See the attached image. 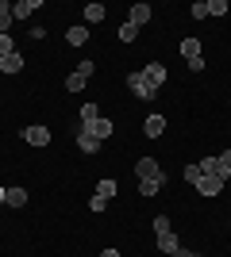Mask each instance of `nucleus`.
<instances>
[{
    "label": "nucleus",
    "mask_w": 231,
    "mask_h": 257,
    "mask_svg": "<svg viewBox=\"0 0 231 257\" xmlns=\"http://www.w3.org/2000/svg\"><path fill=\"white\" fill-rule=\"evenodd\" d=\"M223 184H227V177H223V173H200L193 188H197L200 196H208V200H212V196H220V192H223Z\"/></svg>",
    "instance_id": "f257e3e1"
},
{
    "label": "nucleus",
    "mask_w": 231,
    "mask_h": 257,
    "mask_svg": "<svg viewBox=\"0 0 231 257\" xmlns=\"http://www.w3.org/2000/svg\"><path fill=\"white\" fill-rule=\"evenodd\" d=\"M127 88H131V92H135L139 100H146V104H150V100L158 96V88H154L150 81H146V73H143V69H139V73H127Z\"/></svg>",
    "instance_id": "f03ea898"
},
{
    "label": "nucleus",
    "mask_w": 231,
    "mask_h": 257,
    "mask_svg": "<svg viewBox=\"0 0 231 257\" xmlns=\"http://www.w3.org/2000/svg\"><path fill=\"white\" fill-rule=\"evenodd\" d=\"M89 77H93V62L85 58V62H81V65L73 69V73L66 77V92H81V88L89 85Z\"/></svg>",
    "instance_id": "7ed1b4c3"
},
{
    "label": "nucleus",
    "mask_w": 231,
    "mask_h": 257,
    "mask_svg": "<svg viewBox=\"0 0 231 257\" xmlns=\"http://www.w3.org/2000/svg\"><path fill=\"white\" fill-rule=\"evenodd\" d=\"M81 131H85V135H93V139H97V142H104V139H108V135H112V131H116V123L100 115V119H93V123H81Z\"/></svg>",
    "instance_id": "20e7f679"
},
{
    "label": "nucleus",
    "mask_w": 231,
    "mask_h": 257,
    "mask_svg": "<svg viewBox=\"0 0 231 257\" xmlns=\"http://www.w3.org/2000/svg\"><path fill=\"white\" fill-rule=\"evenodd\" d=\"M23 142L27 146H50V131L43 123H31V127H23Z\"/></svg>",
    "instance_id": "39448f33"
},
{
    "label": "nucleus",
    "mask_w": 231,
    "mask_h": 257,
    "mask_svg": "<svg viewBox=\"0 0 231 257\" xmlns=\"http://www.w3.org/2000/svg\"><path fill=\"white\" fill-rule=\"evenodd\" d=\"M39 8H43V0H20V4H12V20H27Z\"/></svg>",
    "instance_id": "423d86ee"
},
{
    "label": "nucleus",
    "mask_w": 231,
    "mask_h": 257,
    "mask_svg": "<svg viewBox=\"0 0 231 257\" xmlns=\"http://www.w3.org/2000/svg\"><path fill=\"white\" fill-rule=\"evenodd\" d=\"M166 188V173H158V177H146V181H139V196H158Z\"/></svg>",
    "instance_id": "0eeeda50"
},
{
    "label": "nucleus",
    "mask_w": 231,
    "mask_h": 257,
    "mask_svg": "<svg viewBox=\"0 0 231 257\" xmlns=\"http://www.w3.org/2000/svg\"><path fill=\"white\" fill-rule=\"evenodd\" d=\"M143 73H146V81H150L154 88H162V85H166V77H170V73H166V65H162V62H150V65L143 69Z\"/></svg>",
    "instance_id": "6e6552de"
},
{
    "label": "nucleus",
    "mask_w": 231,
    "mask_h": 257,
    "mask_svg": "<svg viewBox=\"0 0 231 257\" xmlns=\"http://www.w3.org/2000/svg\"><path fill=\"white\" fill-rule=\"evenodd\" d=\"M162 131H166V115H146V123H143L146 139H162Z\"/></svg>",
    "instance_id": "1a4fd4ad"
},
{
    "label": "nucleus",
    "mask_w": 231,
    "mask_h": 257,
    "mask_svg": "<svg viewBox=\"0 0 231 257\" xmlns=\"http://www.w3.org/2000/svg\"><path fill=\"white\" fill-rule=\"evenodd\" d=\"M158 173H162V165H158L154 158H143L139 165H135V177H139V181H146V177H158Z\"/></svg>",
    "instance_id": "9d476101"
},
{
    "label": "nucleus",
    "mask_w": 231,
    "mask_h": 257,
    "mask_svg": "<svg viewBox=\"0 0 231 257\" xmlns=\"http://www.w3.org/2000/svg\"><path fill=\"white\" fill-rule=\"evenodd\" d=\"M66 43L69 46H85L89 43V27H85V23H73V27L66 31Z\"/></svg>",
    "instance_id": "9b49d317"
},
{
    "label": "nucleus",
    "mask_w": 231,
    "mask_h": 257,
    "mask_svg": "<svg viewBox=\"0 0 231 257\" xmlns=\"http://www.w3.org/2000/svg\"><path fill=\"white\" fill-rule=\"evenodd\" d=\"M127 23H135V27L150 23V4H131V16H127Z\"/></svg>",
    "instance_id": "f8f14e48"
},
{
    "label": "nucleus",
    "mask_w": 231,
    "mask_h": 257,
    "mask_svg": "<svg viewBox=\"0 0 231 257\" xmlns=\"http://www.w3.org/2000/svg\"><path fill=\"white\" fill-rule=\"evenodd\" d=\"M158 249H162V253H170V257H174L177 249H181V242H177V234H174V230H166V234H158Z\"/></svg>",
    "instance_id": "ddd939ff"
},
{
    "label": "nucleus",
    "mask_w": 231,
    "mask_h": 257,
    "mask_svg": "<svg viewBox=\"0 0 231 257\" xmlns=\"http://www.w3.org/2000/svg\"><path fill=\"white\" fill-rule=\"evenodd\" d=\"M23 69V54H8V58H0V73H20Z\"/></svg>",
    "instance_id": "4468645a"
},
{
    "label": "nucleus",
    "mask_w": 231,
    "mask_h": 257,
    "mask_svg": "<svg viewBox=\"0 0 231 257\" xmlns=\"http://www.w3.org/2000/svg\"><path fill=\"white\" fill-rule=\"evenodd\" d=\"M23 204H27L23 188H4V207H23Z\"/></svg>",
    "instance_id": "2eb2a0df"
},
{
    "label": "nucleus",
    "mask_w": 231,
    "mask_h": 257,
    "mask_svg": "<svg viewBox=\"0 0 231 257\" xmlns=\"http://www.w3.org/2000/svg\"><path fill=\"white\" fill-rule=\"evenodd\" d=\"M77 150H81V154H97L100 142L93 139V135H85V131H81V135H77Z\"/></svg>",
    "instance_id": "dca6fc26"
},
{
    "label": "nucleus",
    "mask_w": 231,
    "mask_h": 257,
    "mask_svg": "<svg viewBox=\"0 0 231 257\" xmlns=\"http://www.w3.org/2000/svg\"><path fill=\"white\" fill-rule=\"evenodd\" d=\"M104 4H85V23H104Z\"/></svg>",
    "instance_id": "f3484780"
},
{
    "label": "nucleus",
    "mask_w": 231,
    "mask_h": 257,
    "mask_svg": "<svg viewBox=\"0 0 231 257\" xmlns=\"http://www.w3.org/2000/svg\"><path fill=\"white\" fill-rule=\"evenodd\" d=\"M181 54H185L189 62H193V58H200V39H193V35H189V39H181Z\"/></svg>",
    "instance_id": "a211bd4d"
},
{
    "label": "nucleus",
    "mask_w": 231,
    "mask_h": 257,
    "mask_svg": "<svg viewBox=\"0 0 231 257\" xmlns=\"http://www.w3.org/2000/svg\"><path fill=\"white\" fill-rule=\"evenodd\" d=\"M116 192H120V184L112 181V177H104V181L97 184V196H104V200H112V196H116Z\"/></svg>",
    "instance_id": "6ab92c4d"
},
{
    "label": "nucleus",
    "mask_w": 231,
    "mask_h": 257,
    "mask_svg": "<svg viewBox=\"0 0 231 257\" xmlns=\"http://www.w3.org/2000/svg\"><path fill=\"white\" fill-rule=\"evenodd\" d=\"M8 27H12V4L0 0V35H8Z\"/></svg>",
    "instance_id": "aec40b11"
},
{
    "label": "nucleus",
    "mask_w": 231,
    "mask_h": 257,
    "mask_svg": "<svg viewBox=\"0 0 231 257\" xmlns=\"http://www.w3.org/2000/svg\"><path fill=\"white\" fill-rule=\"evenodd\" d=\"M135 39H139V27H135V23H123L120 27V43H135Z\"/></svg>",
    "instance_id": "412c9836"
},
{
    "label": "nucleus",
    "mask_w": 231,
    "mask_h": 257,
    "mask_svg": "<svg viewBox=\"0 0 231 257\" xmlns=\"http://www.w3.org/2000/svg\"><path fill=\"white\" fill-rule=\"evenodd\" d=\"M93 119H100V107L97 104H81V123H93Z\"/></svg>",
    "instance_id": "4be33fe9"
},
{
    "label": "nucleus",
    "mask_w": 231,
    "mask_h": 257,
    "mask_svg": "<svg viewBox=\"0 0 231 257\" xmlns=\"http://www.w3.org/2000/svg\"><path fill=\"white\" fill-rule=\"evenodd\" d=\"M8 54H16V39H12V35H0V58H8Z\"/></svg>",
    "instance_id": "5701e85b"
},
{
    "label": "nucleus",
    "mask_w": 231,
    "mask_h": 257,
    "mask_svg": "<svg viewBox=\"0 0 231 257\" xmlns=\"http://www.w3.org/2000/svg\"><path fill=\"white\" fill-rule=\"evenodd\" d=\"M166 230H174V226H170V215H154V234H166Z\"/></svg>",
    "instance_id": "b1692460"
},
{
    "label": "nucleus",
    "mask_w": 231,
    "mask_h": 257,
    "mask_svg": "<svg viewBox=\"0 0 231 257\" xmlns=\"http://www.w3.org/2000/svg\"><path fill=\"white\" fill-rule=\"evenodd\" d=\"M189 16H193V20H208V4H204V0H197V4L189 8Z\"/></svg>",
    "instance_id": "393cba45"
},
{
    "label": "nucleus",
    "mask_w": 231,
    "mask_h": 257,
    "mask_svg": "<svg viewBox=\"0 0 231 257\" xmlns=\"http://www.w3.org/2000/svg\"><path fill=\"white\" fill-rule=\"evenodd\" d=\"M208 16H227V0H208Z\"/></svg>",
    "instance_id": "a878e982"
},
{
    "label": "nucleus",
    "mask_w": 231,
    "mask_h": 257,
    "mask_svg": "<svg viewBox=\"0 0 231 257\" xmlns=\"http://www.w3.org/2000/svg\"><path fill=\"white\" fill-rule=\"evenodd\" d=\"M197 165H200V173H220V158H204Z\"/></svg>",
    "instance_id": "bb28decb"
},
{
    "label": "nucleus",
    "mask_w": 231,
    "mask_h": 257,
    "mask_svg": "<svg viewBox=\"0 0 231 257\" xmlns=\"http://www.w3.org/2000/svg\"><path fill=\"white\" fill-rule=\"evenodd\" d=\"M104 207H108V200H104V196H93V200H89V211H93V215H100Z\"/></svg>",
    "instance_id": "cd10ccee"
},
{
    "label": "nucleus",
    "mask_w": 231,
    "mask_h": 257,
    "mask_svg": "<svg viewBox=\"0 0 231 257\" xmlns=\"http://www.w3.org/2000/svg\"><path fill=\"white\" fill-rule=\"evenodd\" d=\"M220 173H223V177H231V150L220 154Z\"/></svg>",
    "instance_id": "c85d7f7f"
},
{
    "label": "nucleus",
    "mask_w": 231,
    "mask_h": 257,
    "mask_svg": "<svg viewBox=\"0 0 231 257\" xmlns=\"http://www.w3.org/2000/svg\"><path fill=\"white\" fill-rule=\"evenodd\" d=\"M197 177H200V165H185V181L197 184Z\"/></svg>",
    "instance_id": "c756f323"
},
{
    "label": "nucleus",
    "mask_w": 231,
    "mask_h": 257,
    "mask_svg": "<svg viewBox=\"0 0 231 257\" xmlns=\"http://www.w3.org/2000/svg\"><path fill=\"white\" fill-rule=\"evenodd\" d=\"M100 257H120V249H104V253H100Z\"/></svg>",
    "instance_id": "7c9ffc66"
},
{
    "label": "nucleus",
    "mask_w": 231,
    "mask_h": 257,
    "mask_svg": "<svg viewBox=\"0 0 231 257\" xmlns=\"http://www.w3.org/2000/svg\"><path fill=\"white\" fill-rule=\"evenodd\" d=\"M0 207H4V184H0Z\"/></svg>",
    "instance_id": "2f4dec72"
},
{
    "label": "nucleus",
    "mask_w": 231,
    "mask_h": 257,
    "mask_svg": "<svg viewBox=\"0 0 231 257\" xmlns=\"http://www.w3.org/2000/svg\"><path fill=\"white\" fill-rule=\"evenodd\" d=\"M193 257H197V253H193Z\"/></svg>",
    "instance_id": "473e14b6"
}]
</instances>
